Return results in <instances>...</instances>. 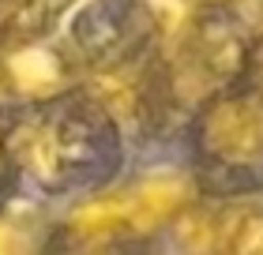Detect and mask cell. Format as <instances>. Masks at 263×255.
Instances as JSON below:
<instances>
[{"label": "cell", "mask_w": 263, "mask_h": 255, "mask_svg": "<svg viewBox=\"0 0 263 255\" xmlns=\"http://www.w3.org/2000/svg\"><path fill=\"white\" fill-rule=\"evenodd\" d=\"M192 191L196 188L184 173L143 176L121 191L83 203L68 218V233L76 240H121V237L154 233L192 203Z\"/></svg>", "instance_id": "obj_3"}, {"label": "cell", "mask_w": 263, "mask_h": 255, "mask_svg": "<svg viewBox=\"0 0 263 255\" xmlns=\"http://www.w3.org/2000/svg\"><path fill=\"white\" fill-rule=\"evenodd\" d=\"M15 248H23V237H19L11 225L0 222V251H15Z\"/></svg>", "instance_id": "obj_11"}, {"label": "cell", "mask_w": 263, "mask_h": 255, "mask_svg": "<svg viewBox=\"0 0 263 255\" xmlns=\"http://www.w3.org/2000/svg\"><path fill=\"white\" fill-rule=\"evenodd\" d=\"M196 158L203 184L237 191L263 180V102L245 94H214L196 116Z\"/></svg>", "instance_id": "obj_2"}, {"label": "cell", "mask_w": 263, "mask_h": 255, "mask_svg": "<svg viewBox=\"0 0 263 255\" xmlns=\"http://www.w3.org/2000/svg\"><path fill=\"white\" fill-rule=\"evenodd\" d=\"M248 60V42L245 34L230 27L226 19H203L192 23L173 56L165 60L162 75V102L177 105H203L207 98L222 94V87L233 75L245 71Z\"/></svg>", "instance_id": "obj_4"}, {"label": "cell", "mask_w": 263, "mask_h": 255, "mask_svg": "<svg viewBox=\"0 0 263 255\" xmlns=\"http://www.w3.org/2000/svg\"><path fill=\"white\" fill-rule=\"evenodd\" d=\"M38 8V0H0V34L19 30V23Z\"/></svg>", "instance_id": "obj_8"}, {"label": "cell", "mask_w": 263, "mask_h": 255, "mask_svg": "<svg viewBox=\"0 0 263 255\" xmlns=\"http://www.w3.org/2000/svg\"><path fill=\"white\" fill-rule=\"evenodd\" d=\"M154 38V19L136 0H90L71 19V49L76 64H87L102 79L121 75L143 53V45Z\"/></svg>", "instance_id": "obj_5"}, {"label": "cell", "mask_w": 263, "mask_h": 255, "mask_svg": "<svg viewBox=\"0 0 263 255\" xmlns=\"http://www.w3.org/2000/svg\"><path fill=\"white\" fill-rule=\"evenodd\" d=\"M71 71H76V56H68V49L30 42V45H15L11 53H4L0 83L23 94V98L38 102V98H53V94L68 90Z\"/></svg>", "instance_id": "obj_6"}, {"label": "cell", "mask_w": 263, "mask_h": 255, "mask_svg": "<svg viewBox=\"0 0 263 255\" xmlns=\"http://www.w3.org/2000/svg\"><path fill=\"white\" fill-rule=\"evenodd\" d=\"M203 233L192 248L233 251V255H263V203H230L218 214L199 218Z\"/></svg>", "instance_id": "obj_7"}, {"label": "cell", "mask_w": 263, "mask_h": 255, "mask_svg": "<svg viewBox=\"0 0 263 255\" xmlns=\"http://www.w3.org/2000/svg\"><path fill=\"white\" fill-rule=\"evenodd\" d=\"M11 169L42 191H68L117 162V120L109 102L61 90L38 98L8 128Z\"/></svg>", "instance_id": "obj_1"}, {"label": "cell", "mask_w": 263, "mask_h": 255, "mask_svg": "<svg viewBox=\"0 0 263 255\" xmlns=\"http://www.w3.org/2000/svg\"><path fill=\"white\" fill-rule=\"evenodd\" d=\"M203 4H211V8H218V4H230V0H203Z\"/></svg>", "instance_id": "obj_12"}, {"label": "cell", "mask_w": 263, "mask_h": 255, "mask_svg": "<svg viewBox=\"0 0 263 255\" xmlns=\"http://www.w3.org/2000/svg\"><path fill=\"white\" fill-rule=\"evenodd\" d=\"M0 102H4V83H0ZM8 169H11V158H8V124L0 116V184L8 180Z\"/></svg>", "instance_id": "obj_10"}, {"label": "cell", "mask_w": 263, "mask_h": 255, "mask_svg": "<svg viewBox=\"0 0 263 255\" xmlns=\"http://www.w3.org/2000/svg\"><path fill=\"white\" fill-rule=\"evenodd\" d=\"M245 71L252 75V90H256V98L263 102V34L248 45V60H245Z\"/></svg>", "instance_id": "obj_9"}]
</instances>
